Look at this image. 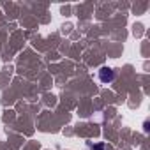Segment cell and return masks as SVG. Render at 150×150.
Returning <instances> with one entry per match:
<instances>
[{
    "label": "cell",
    "instance_id": "cell-1",
    "mask_svg": "<svg viewBox=\"0 0 150 150\" xmlns=\"http://www.w3.org/2000/svg\"><path fill=\"white\" fill-rule=\"evenodd\" d=\"M113 78H115L113 69H110V67H103V69L99 71V80H101L103 83H110V81H113Z\"/></svg>",
    "mask_w": 150,
    "mask_h": 150
}]
</instances>
